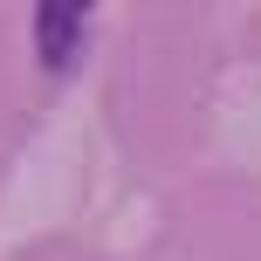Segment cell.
I'll use <instances>...</instances> for the list:
<instances>
[{
	"label": "cell",
	"instance_id": "cell-1",
	"mask_svg": "<svg viewBox=\"0 0 261 261\" xmlns=\"http://www.w3.org/2000/svg\"><path fill=\"white\" fill-rule=\"evenodd\" d=\"M83 21H90V7H83V0H48V7H35V55H41V69H55V76H62V69L76 62Z\"/></svg>",
	"mask_w": 261,
	"mask_h": 261
}]
</instances>
